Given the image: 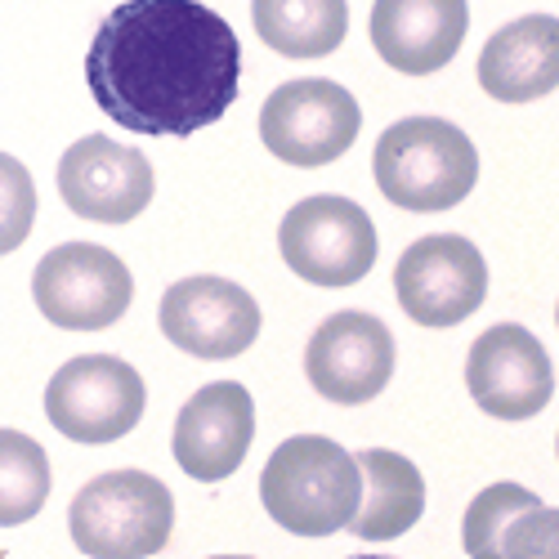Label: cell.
Masks as SVG:
<instances>
[{
	"label": "cell",
	"instance_id": "9",
	"mask_svg": "<svg viewBox=\"0 0 559 559\" xmlns=\"http://www.w3.org/2000/svg\"><path fill=\"white\" fill-rule=\"evenodd\" d=\"M399 309L421 328H456L479 313L488 296L484 251L461 233H430L416 238L394 264Z\"/></svg>",
	"mask_w": 559,
	"mask_h": 559
},
{
	"label": "cell",
	"instance_id": "21",
	"mask_svg": "<svg viewBox=\"0 0 559 559\" xmlns=\"http://www.w3.org/2000/svg\"><path fill=\"white\" fill-rule=\"evenodd\" d=\"M36 206H40V198H36L32 170L19 157L0 153V255L19 251L32 238Z\"/></svg>",
	"mask_w": 559,
	"mask_h": 559
},
{
	"label": "cell",
	"instance_id": "23",
	"mask_svg": "<svg viewBox=\"0 0 559 559\" xmlns=\"http://www.w3.org/2000/svg\"><path fill=\"white\" fill-rule=\"evenodd\" d=\"M215 559H251V555H215Z\"/></svg>",
	"mask_w": 559,
	"mask_h": 559
},
{
	"label": "cell",
	"instance_id": "20",
	"mask_svg": "<svg viewBox=\"0 0 559 559\" xmlns=\"http://www.w3.org/2000/svg\"><path fill=\"white\" fill-rule=\"evenodd\" d=\"M542 506V497L524 484H488L471 506H465V520H461V546L471 559H501V537L510 528V520L524 515V510Z\"/></svg>",
	"mask_w": 559,
	"mask_h": 559
},
{
	"label": "cell",
	"instance_id": "12",
	"mask_svg": "<svg viewBox=\"0 0 559 559\" xmlns=\"http://www.w3.org/2000/svg\"><path fill=\"white\" fill-rule=\"evenodd\" d=\"M465 390L497 421H528L555 399V362L528 328L497 322L465 354Z\"/></svg>",
	"mask_w": 559,
	"mask_h": 559
},
{
	"label": "cell",
	"instance_id": "19",
	"mask_svg": "<svg viewBox=\"0 0 559 559\" xmlns=\"http://www.w3.org/2000/svg\"><path fill=\"white\" fill-rule=\"evenodd\" d=\"M50 501V456L23 430H0V528H19Z\"/></svg>",
	"mask_w": 559,
	"mask_h": 559
},
{
	"label": "cell",
	"instance_id": "17",
	"mask_svg": "<svg viewBox=\"0 0 559 559\" xmlns=\"http://www.w3.org/2000/svg\"><path fill=\"white\" fill-rule=\"evenodd\" d=\"M354 456L362 471V506L349 533L362 542H390V537H403L412 524H421L426 515L421 471L403 452H390V448H367Z\"/></svg>",
	"mask_w": 559,
	"mask_h": 559
},
{
	"label": "cell",
	"instance_id": "8",
	"mask_svg": "<svg viewBox=\"0 0 559 559\" xmlns=\"http://www.w3.org/2000/svg\"><path fill=\"white\" fill-rule=\"evenodd\" d=\"M32 300L63 332H104L130 309L134 277L121 255L99 242H63L32 269Z\"/></svg>",
	"mask_w": 559,
	"mask_h": 559
},
{
	"label": "cell",
	"instance_id": "6",
	"mask_svg": "<svg viewBox=\"0 0 559 559\" xmlns=\"http://www.w3.org/2000/svg\"><path fill=\"white\" fill-rule=\"evenodd\" d=\"M362 130V108L341 81L300 76L277 85L260 108V139L264 148L300 170L332 166L354 148Z\"/></svg>",
	"mask_w": 559,
	"mask_h": 559
},
{
	"label": "cell",
	"instance_id": "15",
	"mask_svg": "<svg viewBox=\"0 0 559 559\" xmlns=\"http://www.w3.org/2000/svg\"><path fill=\"white\" fill-rule=\"evenodd\" d=\"M471 32L465 0H377L371 5V45L407 76H430L456 59Z\"/></svg>",
	"mask_w": 559,
	"mask_h": 559
},
{
	"label": "cell",
	"instance_id": "25",
	"mask_svg": "<svg viewBox=\"0 0 559 559\" xmlns=\"http://www.w3.org/2000/svg\"><path fill=\"white\" fill-rule=\"evenodd\" d=\"M555 448H559V439H555Z\"/></svg>",
	"mask_w": 559,
	"mask_h": 559
},
{
	"label": "cell",
	"instance_id": "16",
	"mask_svg": "<svg viewBox=\"0 0 559 559\" xmlns=\"http://www.w3.org/2000/svg\"><path fill=\"white\" fill-rule=\"evenodd\" d=\"M479 85L497 104H533L559 85V19L524 14L488 36L479 55Z\"/></svg>",
	"mask_w": 559,
	"mask_h": 559
},
{
	"label": "cell",
	"instance_id": "10",
	"mask_svg": "<svg viewBox=\"0 0 559 559\" xmlns=\"http://www.w3.org/2000/svg\"><path fill=\"white\" fill-rule=\"evenodd\" d=\"M309 385L341 407L371 403L394 381V336L377 313L341 309L318 322L305 345Z\"/></svg>",
	"mask_w": 559,
	"mask_h": 559
},
{
	"label": "cell",
	"instance_id": "3",
	"mask_svg": "<svg viewBox=\"0 0 559 559\" xmlns=\"http://www.w3.org/2000/svg\"><path fill=\"white\" fill-rule=\"evenodd\" d=\"M377 189L403 211H452L479 183L471 134L443 117H403L377 139Z\"/></svg>",
	"mask_w": 559,
	"mask_h": 559
},
{
	"label": "cell",
	"instance_id": "22",
	"mask_svg": "<svg viewBox=\"0 0 559 559\" xmlns=\"http://www.w3.org/2000/svg\"><path fill=\"white\" fill-rule=\"evenodd\" d=\"M501 559H559V506H533L510 520L501 537Z\"/></svg>",
	"mask_w": 559,
	"mask_h": 559
},
{
	"label": "cell",
	"instance_id": "5",
	"mask_svg": "<svg viewBox=\"0 0 559 559\" xmlns=\"http://www.w3.org/2000/svg\"><path fill=\"white\" fill-rule=\"evenodd\" d=\"M277 251L313 287H354L377 264V224L341 193H313L277 224Z\"/></svg>",
	"mask_w": 559,
	"mask_h": 559
},
{
	"label": "cell",
	"instance_id": "11",
	"mask_svg": "<svg viewBox=\"0 0 559 559\" xmlns=\"http://www.w3.org/2000/svg\"><path fill=\"white\" fill-rule=\"evenodd\" d=\"M157 322L170 345L183 354L219 362V358H238L255 345L260 336V305L247 287L228 283L215 273H193L179 277L166 287Z\"/></svg>",
	"mask_w": 559,
	"mask_h": 559
},
{
	"label": "cell",
	"instance_id": "2",
	"mask_svg": "<svg viewBox=\"0 0 559 559\" xmlns=\"http://www.w3.org/2000/svg\"><path fill=\"white\" fill-rule=\"evenodd\" d=\"M260 501L273 524L296 537H332L354 524L362 506L358 456L336 439L292 435L273 448L260 475Z\"/></svg>",
	"mask_w": 559,
	"mask_h": 559
},
{
	"label": "cell",
	"instance_id": "7",
	"mask_svg": "<svg viewBox=\"0 0 559 559\" xmlns=\"http://www.w3.org/2000/svg\"><path fill=\"white\" fill-rule=\"evenodd\" d=\"M144 377L112 354H81L45 385V416L72 443H117L144 421Z\"/></svg>",
	"mask_w": 559,
	"mask_h": 559
},
{
	"label": "cell",
	"instance_id": "1",
	"mask_svg": "<svg viewBox=\"0 0 559 559\" xmlns=\"http://www.w3.org/2000/svg\"><path fill=\"white\" fill-rule=\"evenodd\" d=\"M242 81V40L202 0H121L85 50L99 112L134 134L189 139L215 126Z\"/></svg>",
	"mask_w": 559,
	"mask_h": 559
},
{
	"label": "cell",
	"instance_id": "4",
	"mask_svg": "<svg viewBox=\"0 0 559 559\" xmlns=\"http://www.w3.org/2000/svg\"><path fill=\"white\" fill-rule=\"evenodd\" d=\"M175 497L148 471L95 475L68 506V533L85 559H148L170 542Z\"/></svg>",
	"mask_w": 559,
	"mask_h": 559
},
{
	"label": "cell",
	"instance_id": "14",
	"mask_svg": "<svg viewBox=\"0 0 559 559\" xmlns=\"http://www.w3.org/2000/svg\"><path fill=\"white\" fill-rule=\"evenodd\" d=\"M255 439V403L238 381H211L179 407L170 456L198 484H219L247 461Z\"/></svg>",
	"mask_w": 559,
	"mask_h": 559
},
{
	"label": "cell",
	"instance_id": "18",
	"mask_svg": "<svg viewBox=\"0 0 559 559\" xmlns=\"http://www.w3.org/2000/svg\"><path fill=\"white\" fill-rule=\"evenodd\" d=\"M255 36L283 59H328L349 32L345 0H251Z\"/></svg>",
	"mask_w": 559,
	"mask_h": 559
},
{
	"label": "cell",
	"instance_id": "24",
	"mask_svg": "<svg viewBox=\"0 0 559 559\" xmlns=\"http://www.w3.org/2000/svg\"><path fill=\"white\" fill-rule=\"evenodd\" d=\"M555 322H559V305H555Z\"/></svg>",
	"mask_w": 559,
	"mask_h": 559
},
{
	"label": "cell",
	"instance_id": "13",
	"mask_svg": "<svg viewBox=\"0 0 559 559\" xmlns=\"http://www.w3.org/2000/svg\"><path fill=\"white\" fill-rule=\"evenodd\" d=\"M59 193L81 219L130 224L148 211L157 179L153 162L139 148L117 144L108 134H85L59 157Z\"/></svg>",
	"mask_w": 559,
	"mask_h": 559
}]
</instances>
